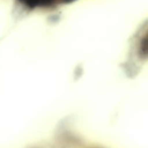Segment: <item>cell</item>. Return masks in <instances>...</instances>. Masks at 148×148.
<instances>
[{"label":"cell","mask_w":148,"mask_h":148,"mask_svg":"<svg viewBox=\"0 0 148 148\" xmlns=\"http://www.w3.org/2000/svg\"><path fill=\"white\" fill-rule=\"evenodd\" d=\"M23 5L30 9L51 8L62 4H68L75 0H18Z\"/></svg>","instance_id":"6da1fadb"}]
</instances>
